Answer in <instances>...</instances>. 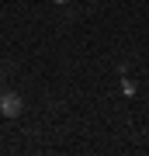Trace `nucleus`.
<instances>
[{
    "mask_svg": "<svg viewBox=\"0 0 149 156\" xmlns=\"http://www.w3.org/2000/svg\"><path fill=\"white\" fill-rule=\"evenodd\" d=\"M24 111V101L17 97V94H0V115H7V118H17Z\"/></svg>",
    "mask_w": 149,
    "mask_h": 156,
    "instance_id": "nucleus-1",
    "label": "nucleus"
},
{
    "mask_svg": "<svg viewBox=\"0 0 149 156\" xmlns=\"http://www.w3.org/2000/svg\"><path fill=\"white\" fill-rule=\"evenodd\" d=\"M59 4H62V0H59Z\"/></svg>",
    "mask_w": 149,
    "mask_h": 156,
    "instance_id": "nucleus-2",
    "label": "nucleus"
}]
</instances>
